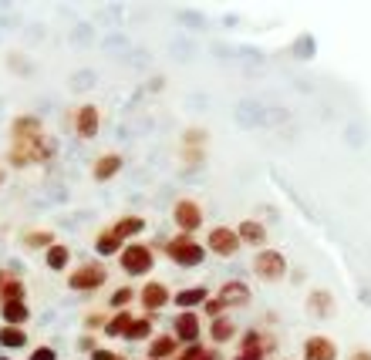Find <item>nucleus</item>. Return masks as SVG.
<instances>
[{
    "instance_id": "1",
    "label": "nucleus",
    "mask_w": 371,
    "mask_h": 360,
    "mask_svg": "<svg viewBox=\"0 0 371 360\" xmlns=\"http://www.w3.org/2000/svg\"><path fill=\"white\" fill-rule=\"evenodd\" d=\"M163 253L169 256V263H176L182 270H196V266L206 263V246L196 236H186V233H176L172 240H165Z\"/></svg>"
},
{
    "instance_id": "2",
    "label": "nucleus",
    "mask_w": 371,
    "mask_h": 360,
    "mask_svg": "<svg viewBox=\"0 0 371 360\" xmlns=\"http://www.w3.org/2000/svg\"><path fill=\"white\" fill-rule=\"evenodd\" d=\"M119 270L125 277H149L156 270V249L152 242H128L122 253H119Z\"/></svg>"
},
{
    "instance_id": "3",
    "label": "nucleus",
    "mask_w": 371,
    "mask_h": 360,
    "mask_svg": "<svg viewBox=\"0 0 371 360\" xmlns=\"http://www.w3.org/2000/svg\"><path fill=\"white\" fill-rule=\"evenodd\" d=\"M54 142H38V145H27V142H10L7 145V165L10 168H27V165H44V162L54 159Z\"/></svg>"
},
{
    "instance_id": "4",
    "label": "nucleus",
    "mask_w": 371,
    "mask_h": 360,
    "mask_svg": "<svg viewBox=\"0 0 371 360\" xmlns=\"http://www.w3.org/2000/svg\"><path fill=\"white\" fill-rule=\"evenodd\" d=\"M108 283V266L101 259H88V263H78L71 273H68V290L75 293H95Z\"/></svg>"
},
{
    "instance_id": "5",
    "label": "nucleus",
    "mask_w": 371,
    "mask_h": 360,
    "mask_svg": "<svg viewBox=\"0 0 371 360\" xmlns=\"http://www.w3.org/2000/svg\"><path fill=\"white\" fill-rule=\"evenodd\" d=\"M240 354L253 360H267L277 354V333L270 330H260V326H250L240 333Z\"/></svg>"
},
{
    "instance_id": "6",
    "label": "nucleus",
    "mask_w": 371,
    "mask_h": 360,
    "mask_svg": "<svg viewBox=\"0 0 371 360\" xmlns=\"http://www.w3.org/2000/svg\"><path fill=\"white\" fill-rule=\"evenodd\" d=\"M253 277H260L263 283H280L287 277V256L280 249H260L253 256Z\"/></svg>"
},
{
    "instance_id": "7",
    "label": "nucleus",
    "mask_w": 371,
    "mask_h": 360,
    "mask_svg": "<svg viewBox=\"0 0 371 360\" xmlns=\"http://www.w3.org/2000/svg\"><path fill=\"white\" fill-rule=\"evenodd\" d=\"M172 222H176V229L179 233H186V236H196L200 229H203V222H206V216H203V205L196 199H179L172 205Z\"/></svg>"
},
{
    "instance_id": "8",
    "label": "nucleus",
    "mask_w": 371,
    "mask_h": 360,
    "mask_svg": "<svg viewBox=\"0 0 371 360\" xmlns=\"http://www.w3.org/2000/svg\"><path fill=\"white\" fill-rule=\"evenodd\" d=\"M206 253H213V256H219V259H230V256H237L240 249H243V242H240V236H237V229L233 226H213L206 233Z\"/></svg>"
},
{
    "instance_id": "9",
    "label": "nucleus",
    "mask_w": 371,
    "mask_h": 360,
    "mask_svg": "<svg viewBox=\"0 0 371 360\" xmlns=\"http://www.w3.org/2000/svg\"><path fill=\"white\" fill-rule=\"evenodd\" d=\"M139 303H142V313L145 317H156L159 310H165L172 303V290L163 280H145L139 286Z\"/></svg>"
},
{
    "instance_id": "10",
    "label": "nucleus",
    "mask_w": 371,
    "mask_h": 360,
    "mask_svg": "<svg viewBox=\"0 0 371 360\" xmlns=\"http://www.w3.org/2000/svg\"><path fill=\"white\" fill-rule=\"evenodd\" d=\"M203 333H206V330H203V317H200V310H179V313H176V320H172V337L179 340V347L200 344Z\"/></svg>"
},
{
    "instance_id": "11",
    "label": "nucleus",
    "mask_w": 371,
    "mask_h": 360,
    "mask_svg": "<svg viewBox=\"0 0 371 360\" xmlns=\"http://www.w3.org/2000/svg\"><path fill=\"white\" fill-rule=\"evenodd\" d=\"M71 131L84 138V142H91V138H98V131H101V112H98V105H82V108H75L71 112Z\"/></svg>"
},
{
    "instance_id": "12",
    "label": "nucleus",
    "mask_w": 371,
    "mask_h": 360,
    "mask_svg": "<svg viewBox=\"0 0 371 360\" xmlns=\"http://www.w3.org/2000/svg\"><path fill=\"white\" fill-rule=\"evenodd\" d=\"M216 300L226 307V313H230V310H243V307L253 303V290H250V283H243V280H226L216 290Z\"/></svg>"
},
{
    "instance_id": "13",
    "label": "nucleus",
    "mask_w": 371,
    "mask_h": 360,
    "mask_svg": "<svg viewBox=\"0 0 371 360\" xmlns=\"http://www.w3.org/2000/svg\"><path fill=\"white\" fill-rule=\"evenodd\" d=\"M44 121L38 115H17L10 121V142H27V145H38L44 142Z\"/></svg>"
},
{
    "instance_id": "14",
    "label": "nucleus",
    "mask_w": 371,
    "mask_h": 360,
    "mask_svg": "<svg viewBox=\"0 0 371 360\" xmlns=\"http://www.w3.org/2000/svg\"><path fill=\"white\" fill-rule=\"evenodd\" d=\"M300 357L304 360H341L337 354V344L324 337V333H311L307 340H304V347H300Z\"/></svg>"
},
{
    "instance_id": "15",
    "label": "nucleus",
    "mask_w": 371,
    "mask_h": 360,
    "mask_svg": "<svg viewBox=\"0 0 371 360\" xmlns=\"http://www.w3.org/2000/svg\"><path fill=\"white\" fill-rule=\"evenodd\" d=\"M307 313H311L314 320H331V317L337 313V300H334V293L324 290V286H314V290L307 293Z\"/></svg>"
},
{
    "instance_id": "16",
    "label": "nucleus",
    "mask_w": 371,
    "mask_h": 360,
    "mask_svg": "<svg viewBox=\"0 0 371 360\" xmlns=\"http://www.w3.org/2000/svg\"><path fill=\"white\" fill-rule=\"evenodd\" d=\"M206 337H209V347H223V344H233V340L240 337V326H237V320L226 313V317H216V320H209Z\"/></svg>"
},
{
    "instance_id": "17",
    "label": "nucleus",
    "mask_w": 371,
    "mask_h": 360,
    "mask_svg": "<svg viewBox=\"0 0 371 360\" xmlns=\"http://www.w3.org/2000/svg\"><path fill=\"white\" fill-rule=\"evenodd\" d=\"M108 229H112V233H115V236H119L122 242H135L139 236H142V233H145V229H149V222H145V216H135V212H128V216H119V219H115Z\"/></svg>"
},
{
    "instance_id": "18",
    "label": "nucleus",
    "mask_w": 371,
    "mask_h": 360,
    "mask_svg": "<svg viewBox=\"0 0 371 360\" xmlns=\"http://www.w3.org/2000/svg\"><path fill=\"white\" fill-rule=\"evenodd\" d=\"M122 168H125V159L119 152H105V155H98V159L91 162V179L95 182H112Z\"/></svg>"
},
{
    "instance_id": "19",
    "label": "nucleus",
    "mask_w": 371,
    "mask_h": 360,
    "mask_svg": "<svg viewBox=\"0 0 371 360\" xmlns=\"http://www.w3.org/2000/svg\"><path fill=\"white\" fill-rule=\"evenodd\" d=\"M237 229V236H240V242L243 246H250V249H267V226L263 222H256V219H240V226H233Z\"/></svg>"
},
{
    "instance_id": "20",
    "label": "nucleus",
    "mask_w": 371,
    "mask_h": 360,
    "mask_svg": "<svg viewBox=\"0 0 371 360\" xmlns=\"http://www.w3.org/2000/svg\"><path fill=\"white\" fill-rule=\"evenodd\" d=\"M182 347H179V340L172 337V333H156L152 340H149V350H145V357L149 360H176Z\"/></svg>"
},
{
    "instance_id": "21",
    "label": "nucleus",
    "mask_w": 371,
    "mask_h": 360,
    "mask_svg": "<svg viewBox=\"0 0 371 360\" xmlns=\"http://www.w3.org/2000/svg\"><path fill=\"white\" fill-rule=\"evenodd\" d=\"M0 320H3V326H27V323H31V307H27V300L0 303Z\"/></svg>"
},
{
    "instance_id": "22",
    "label": "nucleus",
    "mask_w": 371,
    "mask_h": 360,
    "mask_svg": "<svg viewBox=\"0 0 371 360\" xmlns=\"http://www.w3.org/2000/svg\"><path fill=\"white\" fill-rule=\"evenodd\" d=\"M152 337H156V317L135 313V320H132V326H128L125 340H128V344H149Z\"/></svg>"
},
{
    "instance_id": "23",
    "label": "nucleus",
    "mask_w": 371,
    "mask_h": 360,
    "mask_svg": "<svg viewBox=\"0 0 371 360\" xmlns=\"http://www.w3.org/2000/svg\"><path fill=\"white\" fill-rule=\"evenodd\" d=\"M209 293L206 286H186V290H179V293H172V303L179 307V310H196V307H203L206 303Z\"/></svg>"
},
{
    "instance_id": "24",
    "label": "nucleus",
    "mask_w": 371,
    "mask_h": 360,
    "mask_svg": "<svg viewBox=\"0 0 371 360\" xmlns=\"http://www.w3.org/2000/svg\"><path fill=\"white\" fill-rule=\"evenodd\" d=\"M44 263H47V270H54V273H68V270H71V246L54 242V246L44 253Z\"/></svg>"
},
{
    "instance_id": "25",
    "label": "nucleus",
    "mask_w": 371,
    "mask_h": 360,
    "mask_svg": "<svg viewBox=\"0 0 371 360\" xmlns=\"http://www.w3.org/2000/svg\"><path fill=\"white\" fill-rule=\"evenodd\" d=\"M125 246H128V242H122L112 229H98V233H95V256H105V259H108V256H119Z\"/></svg>"
},
{
    "instance_id": "26",
    "label": "nucleus",
    "mask_w": 371,
    "mask_h": 360,
    "mask_svg": "<svg viewBox=\"0 0 371 360\" xmlns=\"http://www.w3.org/2000/svg\"><path fill=\"white\" fill-rule=\"evenodd\" d=\"M132 303H139V290H135L132 283L115 286L112 296H108V310H112V313H119V310H132Z\"/></svg>"
},
{
    "instance_id": "27",
    "label": "nucleus",
    "mask_w": 371,
    "mask_h": 360,
    "mask_svg": "<svg viewBox=\"0 0 371 360\" xmlns=\"http://www.w3.org/2000/svg\"><path fill=\"white\" fill-rule=\"evenodd\" d=\"M54 242L58 240H54L51 229H38V226H34V229H24V233H21V246H24V249H44V253H47Z\"/></svg>"
},
{
    "instance_id": "28",
    "label": "nucleus",
    "mask_w": 371,
    "mask_h": 360,
    "mask_svg": "<svg viewBox=\"0 0 371 360\" xmlns=\"http://www.w3.org/2000/svg\"><path fill=\"white\" fill-rule=\"evenodd\" d=\"M31 340V333L24 326H0V347L3 350H24Z\"/></svg>"
},
{
    "instance_id": "29",
    "label": "nucleus",
    "mask_w": 371,
    "mask_h": 360,
    "mask_svg": "<svg viewBox=\"0 0 371 360\" xmlns=\"http://www.w3.org/2000/svg\"><path fill=\"white\" fill-rule=\"evenodd\" d=\"M132 320H135L132 310H119V313H112L108 323H105V337H125L128 326H132Z\"/></svg>"
},
{
    "instance_id": "30",
    "label": "nucleus",
    "mask_w": 371,
    "mask_h": 360,
    "mask_svg": "<svg viewBox=\"0 0 371 360\" xmlns=\"http://www.w3.org/2000/svg\"><path fill=\"white\" fill-rule=\"evenodd\" d=\"M14 300H27V286H24V280L21 277H7V283H3V293H0V303H14Z\"/></svg>"
},
{
    "instance_id": "31",
    "label": "nucleus",
    "mask_w": 371,
    "mask_h": 360,
    "mask_svg": "<svg viewBox=\"0 0 371 360\" xmlns=\"http://www.w3.org/2000/svg\"><path fill=\"white\" fill-rule=\"evenodd\" d=\"M209 145V131L203 125H189L182 131V149H206Z\"/></svg>"
},
{
    "instance_id": "32",
    "label": "nucleus",
    "mask_w": 371,
    "mask_h": 360,
    "mask_svg": "<svg viewBox=\"0 0 371 360\" xmlns=\"http://www.w3.org/2000/svg\"><path fill=\"white\" fill-rule=\"evenodd\" d=\"M179 159L186 168H203L206 165V149H179Z\"/></svg>"
},
{
    "instance_id": "33",
    "label": "nucleus",
    "mask_w": 371,
    "mask_h": 360,
    "mask_svg": "<svg viewBox=\"0 0 371 360\" xmlns=\"http://www.w3.org/2000/svg\"><path fill=\"white\" fill-rule=\"evenodd\" d=\"M108 317H112V313H105V310H88V313H84V330H88V333H98V330H105Z\"/></svg>"
},
{
    "instance_id": "34",
    "label": "nucleus",
    "mask_w": 371,
    "mask_h": 360,
    "mask_svg": "<svg viewBox=\"0 0 371 360\" xmlns=\"http://www.w3.org/2000/svg\"><path fill=\"white\" fill-rule=\"evenodd\" d=\"M203 317L206 320H216V317H226V307L216 300V296H209L206 303H203Z\"/></svg>"
},
{
    "instance_id": "35",
    "label": "nucleus",
    "mask_w": 371,
    "mask_h": 360,
    "mask_svg": "<svg viewBox=\"0 0 371 360\" xmlns=\"http://www.w3.org/2000/svg\"><path fill=\"white\" fill-rule=\"evenodd\" d=\"M203 354H206V344H189V347H182L176 354V360H200Z\"/></svg>"
},
{
    "instance_id": "36",
    "label": "nucleus",
    "mask_w": 371,
    "mask_h": 360,
    "mask_svg": "<svg viewBox=\"0 0 371 360\" xmlns=\"http://www.w3.org/2000/svg\"><path fill=\"white\" fill-rule=\"evenodd\" d=\"M27 360H58V350L47 347V344H41V347H34V350L27 354Z\"/></svg>"
},
{
    "instance_id": "37",
    "label": "nucleus",
    "mask_w": 371,
    "mask_h": 360,
    "mask_svg": "<svg viewBox=\"0 0 371 360\" xmlns=\"http://www.w3.org/2000/svg\"><path fill=\"white\" fill-rule=\"evenodd\" d=\"M78 350H84V354H95V350H98V340H95V333H84L82 340H78Z\"/></svg>"
},
{
    "instance_id": "38",
    "label": "nucleus",
    "mask_w": 371,
    "mask_h": 360,
    "mask_svg": "<svg viewBox=\"0 0 371 360\" xmlns=\"http://www.w3.org/2000/svg\"><path fill=\"white\" fill-rule=\"evenodd\" d=\"M88 360H115V350H108V347H98L95 354H88Z\"/></svg>"
},
{
    "instance_id": "39",
    "label": "nucleus",
    "mask_w": 371,
    "mask_h": 360,
    "mask_svg": "<svg viewBox=\"0 0 371 360\" xmlns=\"http://www.w3.org/2000/svg\"><path fill=\"white\" fill-rule=\"evenodd\" d=\"M344 360H371V350L368 347H358V350H351Z\"/></svg>"
},
{
    "instance_id": "40",
    "label": "nucleus",
    "mask_w": 371,
    "mask_h": 360,
    "mask_svg": "<svg viewBox=\"0 0 371 360\" xmlns=\"http://www.w3.org/2000/svg\"><path fill=\"white\" fill-rule=\"evenodd\" d=\"M7 277H10V270H0V293H3V283H7Z\"/></svg>"
},
{
    "instance_id": "41",
    "label": "nucleus",
    "mask_w": 371,
    "mask_h": 360,
    "mask_svg": "<svg viewBox=\"0 0 371 360\" xmlns=\"http://www.w3.org/2000/svg\"><path fill=\"white\" fill-rule=\"evenodd\" d=\"M3 179H7V168H0V185H3Z\"/></svg>"
},
{
    "instance_id": "42",
    "label": "nucleus",
    "mask_w": 371,
    "mask_h": 360,
    "mask_svg": "<svg viewBox=\"0 0 371 360\" xmlns=\"http://www.w3.org/2000/svg\"><path fill=\"white\" fill-rule=\"evenodd\" d=\"M233 360H253V357H243V354H237V357H233Z\"/></svg>"
},
{
    "instance_id": "43",
    "label": "nucleus",
    "mask_w": 371,
    "mask_h": 360,
    "mask_svg": "<svg viewBox=\"0 0 371 360\" xmlns=\"http://www.w3.org/2000/svg\"><path fill=\"white\" fill-rule=\"evenodd\" d=\"M115 360H128V357H119V354H115Z\"/></svg>"
},
{
    "instance_id": "44",
    "label": "nucleus",
    "mask_w": 371,
    "mask_h": 360,
    "mask_svg": "<svg viewBox=\"0 0 371 360\" xmlns=\"http://www.w3.org/2000/svg\"><path fill=\"white\" fill-rule=\"evenodd\" d=\"M0 360H10V357H0Z\"/></svg>"
}]
</instances>
